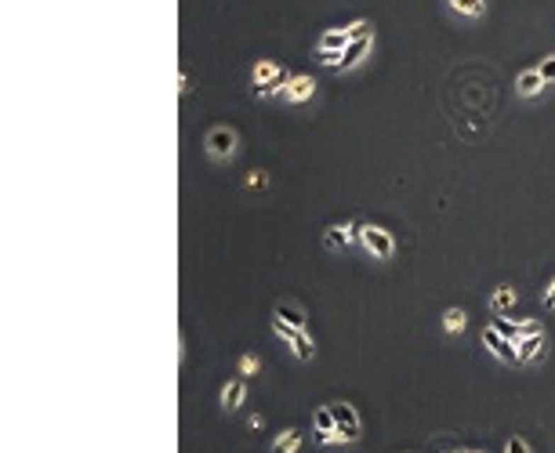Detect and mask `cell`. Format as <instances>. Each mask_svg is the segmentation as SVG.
<instances>
[{"instance_id": "6da1fadb", "label": "cell", "mask_w": 555, "mask_h": 453, "mask_svg": "<svg viewBox=\"0 0 555 453\" xmlns=\"http://www.w3.org/2000/svg\"><path fill=\"white\" fill-rule=\"evenodd\" d=\"M251 80H254V91H258V95L269 98V95H276V91H284V87H287L291 73L280 69L276 62H265V58H262V62L251 69Z\"/></svg>"}, {"instance_id": "7a4b0ae2", "label": "cell", "mask_w": 555, "mask_h": 453, "mask_svg": "<svg viewBox=\"0 0 555 453\" xmlns=\"http://www.w3.org/2000/svg\"><path fill=\"white\" fill-rule=\"evenodd\" d=\"M203 145H207V156H211V160H232V156H236V145H240V134H236L232 127L218 124V127L207 131Z\"/></svg>"}, {"instance_id": "3957f363", "label": "cell", "mask_w": 555, "mask_h": 453, "mask_svg": "<svg viewBox=\"0 0 555 453\" xmlns=\"http://www.w3.org/2000/svg\"><path fill=\"white\" fill-rule=\"evenodd\" d=\"M359 243L374 254L378 261H388L392 254H396V239H392V232L388 229H381V225H359Z\"/></svg>"}, {"instance_id": "277c9868", "label": "cell", "mask_w": 555, "mask_h": 453, "mask_svg": "<svg viewBox=\"0 0 555 453\" xmlns=\"http://www.w3.org/2000/svg\"><path fill=\"white\" fill-rule=\"evenodd\" d=\"M483 345L493 352V359H501L505 362V367H515V362H519V352H515V341H508L505 334H501V330H493L490 323L483 326Z\"/></svg>"}, {"instance_id": "5b68a950", "label": "cell", "mask_w": 555, "mask_h": 453, "mask_svg": "<svg viewBox=\"0 0 555 453\" xmlns=\"http://www.w3.org/2000/svg\"><path fill=\"white\" fill-rule=\"evenodd\" d=\"M374 51V33H366V37H356L345 51H342V66H337V73H349V69H356L363 58Z\"/></svg>"}, {"instance_id": "8992f818", "label": "cell", "mask_w": 555, "mask_h": 453, "mask_svg": "<svg viewBox=\"0 0 555 453\" xmlns=\"http://www.w3.org/2000/svg\"><path fill=\"white\" fill-rule=\"evenodd\" d=\"M359 236V225H327L323 229V247L327 251H345V247H352V239Z\"/></svg>"}, {"instance_id": "52a82bcc", "label": "cell", "mask_w": 555, "mask_h": 453, "mask_svg": "<svg viewBox=\"0 0 555 453\" xmlns=\"http://www.w3.org/2000/svg\"><path fill=\"white\" fill-rule=\"evenodd\" d=\"M334 420H337V432L345 435V442H356L359 439V413H356V406L334 403Z\"/></svg>"}, {"instance_id": "ba28073f", "label": "cell", "mask_w": 555, "mask_h": 453, "mask_svg": "<svg viewBox=\"0 0 555 453\" xmlns=\"http://www.w3.org/2000/svg\"><path fill=\"white\" fill-rule=\"evenodd\" d=\"M313 95H316V80L313 76H291L287 87H284V102H291V105H301Z\"/></svg>"}, {"instance_id": "9c48e42d", "label": "cell", "mask_w": 555, "mask_h": 453, "mask_svg": "<svg viewBox=\"0 0 555 453\" xmlns=\"http://www.w3.org/2000/svg\"><path fill=\"white\" fill-rule=\"evenodd\" d=\"M544 87H548V80L541 76V69H522V73L515 76V91H519V98H537Z\"/></svg>"}, {"instance_id": "30bf717a", "label": "cell", "mask_w": 555, "mask_h": 453, "mask_svg": "<svg viewBox=\"0 0 555 453\" xmlns=\"http://www.w3.org/2000/svg\"><path fill=\"white\" fill-rule=\"evenodd\" d=\"M548 348V338H544V330L541 334H530V338H519L515 341V352H519V362H537Z\"/></svg>"}, {"instance_id": "8fae6325", "label": "cell", "mask_w": 555, "mask_h": 453, "mask_svg": "<svg viewBox=\"0 0 555 453\" xmlns=\"http://www.w3.org/2000/svg\"><path fill=\"white\" fill-rule=\"evenodd\" d=\"M515 301H519V290L508 287V283H501L498 290L490 294V312H493V316H505V312H512Z\"/></svg>"}, {"instance_id": "7c38bea8", "label": "cell", "mask_w": 555, "mask_h": 453, "mask_svg": "<svg viewBox=\"0 0 555 453\" xmlns=\"http://www.w3.org/2000/svg\"><path fill=\"white\" fill-rule=\"evenodd\" d=\"M272 316H280V319H287L294 330H308V316H305V309L301 305H294V301H280L276 305V312Z\"/></svg>"}, {"instance_id": "4fadbf2b", "label": "cell", "mask_w": 555, "mask_h": 453, "mask_svg": "<svg viewBox=\"0 0 555 453\" xmlns=\"http://www.w3.org/2000/svg\"><path fill=\"white\" fill-rule=\"evenodd\" d=\"M243 399H247V381H243V377H232V381L222 388V406H225V410H240Z\"/></svg>"}, {"instance_id": "5bb4252c", "label": "cell", "mask_w": 555, "mask_h": 453, "mask_svg": "<svg viewBox=\"0 0 555 453\" xmlns=\"http://www.w3.org/2000/svg\"><path fill=\"white\" fill-rule=\"evenodd\" d=\"M301 362H308L316 355V341H313V334H308V330H294V338H291V345H287Z\"/></svg>"}, {"instance_id": "9a60e30c", "label": "cell", "mask_w": 555, "mask_h": 453, "mask_svg": "<svg viewBox=\"0 0 555 453\" xmlns=\"http://www.w3.org/2000/svg\"><path fill=\"white\" fill-rule=\"evenodd\" d=\"M349 44H352L349 29H327V33L320 37V44H316V51H345Z\"/></svg>"}, {"instance_id": "2e32d148", "label": "cell", "mask_w": 555, "mask_h": 453, "mask_svg": "<svg viewBox=\"0 0 555 453\" xmlns=\"http://www.w3.org/2000/svg\"><path fill=\"white\" fill-rule=\"evenodd\" d=\"M447 8L461 18H483L486 15V0H447Z\"/></svg>"}, {"instance_id": "e0dca14e", "label": "cell", "mask_w": 555, "mask_h": 453, "mask_svg": "<svg viewBox=\"0 0 555 453\" xmlns=\"http://www.w3.org/2000/svg\"><path fill=\"white\" fill-rule=\"evenodd\" d=\"M465 323H469L465 309H447V312H443V330H447V334H461V330H465Z\"/></svg>"}, {"instance_id": "ac0fdd59", "label": "cell", "mask_w": 555, "mask_h": 453, "mask_svg": "<svg viewBox=\"0 0 555 453\" xmlns=\"http://www.w3.org/2000/svg\"><path fill=\"white\" fill-rule=\"evenodd\" d=\"M298 446H301V432H294V428H287L280 439L272 442V453H298Z\"/></svg>"}, {"instance_id": "d6986e66", "label": "cell", "mask_w": 555, "mask_h": 453, "mask_svg": "<svg viewBox=\"0 0 555 453\" xmlns=\"http://www.w3.org/2000/svg\"><path fill=\"white\" fill-rule=\"evenodd\" d=\"M313 425H316V432H337L334 406H316V413H313Z\"/></svg>"}, {"instance_id": "ffe728a7", "label": "cell", "mask_w": 555, "mask_h": 453, "mask_svg": "<svg viewBox=\"0 0 555 453\" xmlns=\"http://www.w3.org/2000/svg\"><path fill=\"white\" fill-rule=\"evenodd\" d=\"M345 29H349V37L356 40V37H366V33H374V22H370V18H356V22H349Z\"/></svg>"}, {"instance_id": "44dd1931", "label": "cell", "mask_w": 555, "mask_h": 453, "mask_svg": "<svg viewBox=\"0 0 555 453\" xmlns=\"http://www.w3.org/2000/svg\"><path fill=\"white\" fill-rule=\"evenodd\" d=\"M490 326H493V330H501V334H505L508 341H519V323H505V319H490Z\"/></svg>"}, {"instance_id": "7402d4cb", "label": "cell", "mask_w": 555, "mask_h": 453, "mask_svg": "<svg viewBox=\"0 0 555 453\" xmlns=\"http://www.w3.org/2000/svg\"><path fill=\"white\" fill-rule=\"evenodd\" d=\"M258 370H262V359H258V355H243V359H240V374H243V377H251V374H258Z\"/></svg>"}, {"instance_id": "603a6c76", "label": "cell", "mask_w": 555, "mask_h": 453, "mask_svg": "<svg viewBox=\"0 0 555 453\" xmlns=\"http://www.w3.org/2000/svg\"><path fill=\"white\" fill-rule=\"evenodd\" d=\"M269 185V174L265 171H251L247 174V189H265Z\"/></svg>"}, {"instance_id": "cb8c5ba5", "label": "cell", "mask_w": 555, "mask_h": 453, "mask_svg": "<svg viewBox=\"0 0 555 453\" xmlns=\"http://www.w3.org/2000/svg\"><path fill=\"white\" fill-rule=\"evenodd\" d=\"M316 442L320 446H337V442H345L342 432H316Z\"/></svg>"}, {"instance_id": "d4e9b609", "label": "cell", "mask_w": 555, "mask_h": 453, "mask_svg": "<svg viewBox=\"0 0 555 453\" xmlns=\"http://www.w3.org/2000/svg\"><path fill=\"white\" fill-rule=\"evenodd\" d=\"M530 334H541V323L537 319H519V338H530Z\"/></svg>"}, {"instance_id": "484cf974", "label": "cell", "mask_w": 555, "mask_h": 453, "mask_svg": "<svg viewBox=\"0 0 555 453\" xmlns=\"http://www.w3.org/2000/svg\"><path fill=\"white\" fill-rule=\"evenodd\" d=\"M537 69H541V76H544L548 84H555V55H548V58H544V62H541Z\"/></svg>"}, {"instance_id": "4316f807", "label": "cell", "mask_w": 555, "mask_h": 453, "mask_svg": "<svg viewBox=\"0 0 555 453\" xmlns=\"http://www.w3.org/2000/svg\"><path fill=\"white\" fill-rule=\"evenodd\" d=\"M505 453H530V446L522 442L519 435H512V439H508V446H505Z\"/></svg>"}, {"instance_id": "83f0119b", "label": "cell", "mask_w": 555, "mask_h": 453, "mask_svg": "<svg viewBox=\"0 0 555 453\" xmlns=\"http://www.w3.org/2000/svg\"><path fill=\"white\" fill-rule=\"evenodd\" d=\"M541 305H544V309H555V280H551V287L541 294Z\"/></svg>"}, {"instance_id": "f1b7e54d", "label": "cell", "mask_w": 555, "mask_h": 453, "mask_svg": "<svg viewBox=\"0 0 555 453\" xmlns=\"http://www.w3.org/2000/svg\"><path fill=\"white\" fill-rule=\"evenodd\" d=\"M178 91H181V95L189 91V69H185V66H181V76H178Z\"/></svg>"}, {"instance_id": "f546056e", "label": "cell", "mask_w": 555, "mask_h": 453, "mask_svg": "<svg viewBox=\"0 0 555 453\" xmlns=\"http://www.w3.org/2000/svg\"><path fill=\"white\" fill-rule=\"evenodd\" d=\"M439 453H472V449H454V446H443Z\"/></svg>"}]
</instances>
